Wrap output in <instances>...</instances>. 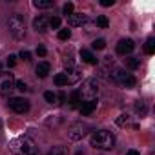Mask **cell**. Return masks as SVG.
<instances>
[{
    "mask_svg": "<svg viewBox=\"0 0 155 155\" xmlns=\"http://www.w3.org/2000/svg\"><path fill=\"white\" fill-rule=\"evenodd\" d=\"M91 48H93V49H104V48H106V40H104V38H97V40H93Z\"/></svg>",
    "mask_w": 155,
    "mask_h": 155,
    "instance_id": "d4e9b609",
    "label": "cell"
},
{
    "mask_svg": "<svg viewBox=\"0 0 155 155\" xmlns=\"http://www.w3.org/2000/svg\"><path fill=\"white\" fill-rule=\"evenodd\" d=\"M144 53L146 55H153L155 53V38H148L144 44Z\"/></svg>",
    "mask_w": 155,
    "mask_h": 155,
    "instance_id": "ac0fdd59",
    "label": "cell"
},
{
    "mask_svg": "<svg viewBox=\"0 0 155 155\" xmlns=\"http://www.w3.org/2000/svg\"><path fill=\"white\" fill-rule=\"evenodd\" d=\"M0 126H2V122H0Z\"/></svg>",
    "mask_w": 155,
    "mask_h": 155,
    "instance_id": "74e56055",
    "label": "cell"
},
{
    "mask_svg": "<svg viewBox=\"0 0 155 155\" xmlns=\"http://www.w3.org/2000/svg\"><path fill=\"white\" fill-rule=\"evenodd\" d=\"M46 53H48V49L44 46H37V55L38 57H46Z\"/></svg>",
    "mask_w": 155,
    "mask_h": 155,
    "instance_id": "1f68e13d",
    "label": "cell"
},
{
    "mask_svg": "<svg viewBox=\"0 0 155 155\" xmlns=\"http://www.w3.org/2000/svg\"><path fill=\"white\" fill-rule=\"evenodd\" d=\"M35 71H37V75L40 77V79H46V77L49 75V71H51V64L49 62H38Z\"/></svg>",
    "mask_w": 155,
    "mask_h": 155,
    "instance_id": "4fadbf2b",
    "label": "cell"
},
{
    "mask_svg": "<svg viewBox=\"0 0 155 155\" xmlns=\"http://www.w3.org/2000/svg\"><path fill=\"white\" fill-rule=\"evenodd\" d=\"M9 108L15 111V113H28L29 111V101L28 99H22V97H13L9 99Z\"/></svg>",
    "mask_w": 155,
    "mask_h": 155,
    "instance_id": "8992f818",
    "label": "cell"
},
{
    "mask_svg": "<svg viewBox=\"0 0 155 155\" xmlns=\"http://www.w3.org/2000/svg\"><path fill=\"white\" fill-rule=\"evenodd\" d=\"M33 6L35 8H40V9H46V8H51L53 6V0H35Z\"/></svg>",
    "mask_w": 155,
    "mask_h": 155,
    "instance_id": "d6986e66",
    "label": "cell"
},
{
    "mask_svg": "<svg viewBox=\"0 0 155 155\" xmlns=\"http://www.w3.org/2000/svg\"><path fill=\"white\" fill-rule=\"evenodd\" d=\"M48 155H68V148L66 146H53V150Z\"/></svg>",
    "mask_w": 155,
    "mask_h": 155,
    "instance_id": "44dd1931",
    "label": "cell"
},
{
    "mask_svg": "<svg viewBox=\"0 0 155 155\" xmlns=\"http://www.w3.org/2000/svg\"><path fill=\"white\" fill-rule=\"evenodd\" d=\"M8 29H9V33H11L17 40L24 38V37H26V22H24L22 15H18V13L11 15L9 20H8Z\"/></svg>",
    "mask_w": 155,
    "mask_h": 155,
    "instance_id": "3957f363",
    "label": "cell"
},
{
    "mask_svg": "<svg viewBox=\"0 0 155 155\" xmlns=\"http://www.w3.org/2000/svg\"><path fill=\"white\" fill-rule=\"evenodd\" d=\"M126 155H140V153H139L137 150H128V151H126Z\"/></svg>",
    "mask_w": 155,
    "mask_h": 155,
    "instance_id": "e575fe53",
    "label": "cell"
},
{
    "mask_svg": "<svg viewBox=\"0 0 155 155\" xmlns=\"http://www.w3.org/2000/svg\"><path fill=\"white\" fill-rule=\"evenodd\" d=\"M69 37H71V29L66 28V29H60V31H58V38H60V40H68Z\"/></svg>",
    "mask_w": 155,
    "mask_h": 155,
    "instance_id": "484cf974",
    "label": "cell"
},
{
    "mask_svg": "<svg viewBox=\"0 0 155 155\" xmlns=\"http://www.w3.org/2000/svg\"><path fill=\"white\" fill-rule=\"evenodd\" d=\"M133 49H135V42H133L131 38H122V40L117 44V53H119V55H124V57H126V55H130Z\"/></svg>",
    "mask_w": 155,
    "mask_h": 155,
    "instance_id": "ba28073f",
    "label": "cell"
},
{
    "mask_svg": "<svg viewBox=\"0 0 155 155\" xmlns=\"http://www.w3.org/2000/svg\"><path fill=\"white\" fill-rule=\"evenodd\" d=\"M97 26L99 28H108L110 26V20H108V17H104V15H101V17H97Z\"/></svg>",
    "mask_w": 155,
    "mask_h": 155,
    "instance_id": "603a6c76",
    "label": "cell"
},
{
    "mask_svg": "<svg viewBox=\"0 0 155 155\" xmlns=\"http://www.w3.org/2000/svg\"><path fill=\"white\" fill-rule=\"evenodd\" d=\"M15 90V77L9 71H0V95H9Z\"/></svg>",
    "mask_w": 155,
    "mask_h": 155,
    "instance_id": "5b68a950",
    "label": "cell"
},
{
    "mask_svg": "<svg viewBox=\"0 0 155 155\" xmlns=\"http://www.w3.org/2000/svg\"><path fill=\"white\" fill-rule=\"evenodd\" d=\"M15 64H17V57H15V55H9V57H8V66L13 68Z\"/></svg>",
    "mask_w": 155,
    "mask_h": 155,
    "instance_id": "d6a6232c",
    "label": "cell"
},
{
    "mask_svg": "<svg viewBox=\"0 0 155 155\" xmlns=\"http://www.w3.org/2000/svg\"><path fill=\"white\" fill-rule=\"evenodd\" d=\"M9 150L13 151V155H38L37 144L33 142V139H29L26 135L13 139L9 142Z\"/></svg>",
    "mask_w": 155,
    "mask_h": 155,
    "instance_id": "6da1fadb",
    "label": "cell"
},
{
    "mask_svg": "<svg viewBox=\"0 0 155 155\" xmlns=\"http://www.w3.org/2000/svg\"><path fill=\"white\" fill-rule=\"evenodd\" d=\"M95 108H97V101L82 102V104H81V113H82V115H90V113H93V111H95Z\"/></svg>",
    "mask_w": 155,
    "mask_h": 155,
    "instance_id": "5bb4252c",
    "label": "cell"
},
{
    "mask_svg": "<svg viewBox=\"0 0 155 155\" xmlns=\"http://www.w3.org/2000/svg\"><path fill=\"white\" fill-rule=\"evenodd\" d=\"M44 99H46L48 102L53 104V102H57V93H53V91H46V93H44Z\"/></svg>",
    "mask_w": 155,
    "mask_h": 155,
    "instance_id": "83f0119b",
    "label": "cell"
},
{
    "mask_svg": "<svg viewBox=\"0 0 155 155\" xmlns=\"http://www.w3.org/2000/svg\"><path fill=\"white\" fill-rule=\"evenodd\" d=\"M79 102H82L79 91H73V93L69 95V104H71V106H79Z\"/></svg>",
    "mask_w": 155,
    "mask_h": 155,
    "instance_id": "7402d4cb",
    "label": "cell"
},
{
    "mask_svg": "<svg viewBox=\"0 0 155 155\" xmlns=\"http://www.w3.org/2000/svg\"><path fill=\"white\" fill-rule=\"evenodd\" d=\"M77 91H79V95H81V101H84V102L97 101V97H99V84H97L95 79H88V81L82 82V88L77 90Z\"/></svg>",
    "mask_w": 155,
    "mask_h": 155,
    "instance_id": "277c9868",
    "label": "cell"
},
{
    "mask_svg": "<svg viewBox=\"0 0 155 155\" xmlns=\"http://www.w3.org/2000/svg\"><path fill=\"white\" fill-rule=\"evenodd\" d=\"M90 144L97 150H111L115 146V135L108 130H99L90 135Z\"/></svg>",
    "mask_w": 155,
    "mask_h": 155,
    "instance_id": "7a4b0ae2",
    "label": "cell"
},
{
    "mask_svg": "<svg viewBox=\"0 0 155 155\" xmlns=\"http://www.w3.org/2000/svg\"><path fill=\"white\" fill-rule=\"evenodd\" d=\"M20 58H22L24 62H29V60H31V53H29V51H24V49H22V51H20Z\"/></svg>",
    "mask_w": 155,
    "mask_h": 155,
    "instance_id": "4dcf8cb0",
    "label": "cell"
},
{
    "mask_svg": "<svg viewBox=\"0 0 155 155\" xmlns=\"http://www.w3.org/2000/svg\"><path fill=\"white\" fill-rule=\"evenodd\" d=\"M33 28H35V31L44 33V31L49 28V18H48L46 15H38V17L33 20Z\"/></svg>",
    "mask_w": 155,
    "mask_h": 155,
    "instance_id": "9c48e42d",
    "label": "cell"
},
{
    "mask_svg": "<svg viewBox=\"0 0 155 155\" xmlns=\"http://www.w3.org/2000/svg\"><path fill=\"white\" fill-rule=\"evenodd\" d=\"M0 68H2V64H0Z\"/></svg>",
    "mask_w": 155,
    "mask_h": 155,
    "instance_id": "8d00e7d4",
    "label": "cell"
},
{
    "mask_svg": "<svg viewBox=\"0 0 155 155\" xmlns=\"http://www.w3.org/2000/svg\"><path fill=\"white\" fill-rule=\"evenodd\" d=\"M15 88L20 90V91H26V90H28V84H26L24 81H15Z\"/></svg>",
    "mask_w": 155,
    "mask_h": 155,
    "instance_id": "f546056e",
    "label": "cell"
},
{
    "mask_svg": "<svg viewBox=\"0 0 155 155\" xmlns=\"http://www.w3.org/2000/svg\"><path fill=\"white\" fill-rule=\"evenodd\" d=\"M120 84H122L124 88H133V86L137 84V79H135V77H133L131 73H128V75L124 77V81H122Z\"/></svg>",
    "mask_w": 155,
    "mask_h": 155,
    "instance_id": "2e32d148",
    "label": "cell"
},
{
    "mask_svg": "<svg viewBox=\"0 0 155 155\" xmlns=\"http://www.w3.org/2000/svg\"><path fill=\"white\" fill-rule=\"evenodd\" d=\"M133 108H135V113H137L139 117H144V115L148 113V106H146V102H142V101H137Z\"/></svg>",
    "mask_w": 155,
    "mask_h": 155,
    "instance_id": "9a60e30c",
    "label": "cell"
},
{
    "mask_svg": "<svg viewBox=\"0 0 155 155\" xmlns=\"http://www.w3.org/2000/svg\"><path fill=\"white\" fill-rule=\"evenodd\" d=\"M81 58H82L86 64H91V66H97V64H99V58H97L90 49H81Z\"/></svg>",
    "mask_w": 155,
    "mask_h": 155,
    "instance_id": "7c38bea8",
    "label": "cell"
},
{
    "mask_svg": "<svg viewBox=\"0 0 155 155\" xmlns=\"http://www.w3.org/2000/svg\"><path fill=\"white\" fill-rule=\"evenodd\" d=\"M49 28H51V29H58V28H60V18H58V17L49 18Z\"/></svg>",
    "mask_w": 155,
    "mask_h": 155,
    "instance_id": "4316f807",
    "label": "cell"
},
{
    "mask_svg": "<svg viewBox=\"0 0 155 155\" xmlns=\"http://www.w3.org/2000/svg\"><path fill=\"white\" fill-rule=\"evenodd\" d=\"M86 20H88V17H86V15H82V13H73L71 17H68V24H69V26H73V28L86 24Z\"/></svg>",
    "mask_w": 155,
    "mask_h": 155,
    "instance_id": "30bf717a",
    "label": "cell"
},
{
    "mask_svg": "<svg viewBox=\"0 0 155 155\" xmlns=\"http://www.w3.org/2000/svg\"><path fill=\"white\" fill-rule=\"evenodd\" d=\"M113 4H115V0H102V2H101V6H104V8H110Z\"/></svg>",
    "mask_w": 155,
    "mask_h": 155,
    "instance_id": "836d02e7",
    "label": "cell"
},
{
    "mask_svg": "<svg viewBox=\"0 0 155 155\" xmlns=\"http://www.w3.org/2000/svg\"><path fill=\"white\" fill-rule=\"evenodd\" d=\"M73 9H75L73 2H68V4H64V8H62V11H64L66 17H71V15H73Z\"/></svg>",
    "mask_w": 155,
    "mask_h": 155,
    "instance_id": "cb8c5ba5",
    "label": "cell"
},
{
    "mask_svg": "<svg viewBox=\"0 0 155 155\" xmlns=\"http://www.w3.org/2000/svg\"><path fill=\"white\" fill-rule=\"evenodd\" d=\"M77 155H84V151H77Z\"/></svg>",
    "mask_w": 155,
    "mask_h": 155,
    "instance_id": "d590c367",
    "label": "cell"
},
{
    "mask_svg": "<svg viewBox=\"0 0 155 155\" xmlns=\"http://www.w3.org/2000/svg\"><path fill=\"white\" fill-rule=\"evenodd\" d=\"M53 81H55L57 86H68V75L66 73H57Z\"/></svg>",
    "mask_w": 155,
    "mask_h": 155,
    "instance_id": "e0dca14e",
    "label": "cell"
},
{
    "mask_svg": "<svg viewBox=\"0 0 155 155\" xmlns=\"http://www.w3.org/2000/svg\"><path fill=\"white\" fill-rule=\"evenodd\" d=\"M86 133H88V126H86V124H82V122H77V124H73V126L69 128L68 137H69L71 140H81Z\"/></svg>",
    "mask_w": 155,
    "mask_h": 155,
    "instance_id": "52a82bcc",
    "label": "cell"
},
{
    "mask_svg": "<svg viewBox=\"0 0 155 155\" xmlns=\"http://www.w3.org/2000/svg\"><path fill=\"white\" fill-rule=\"evenodd\" d=\"M139 66H140V60H139V58H135V57L126 58V68H128V69H137Z\"/></svg>",
    "mask_w": 155,
    "mask_h": 155,
    "instance_id": "ffe728a7",
    "label": "cell"
},
{
    "mask_svg": "<svg viewBox=\"0 0 155 155\" xmlns=\"http://www.w3.org/2000/svg\"><path fill=\"white\" fill-rule=\"evenodd\" d=\"M68 84H75V82H79L81 79H82V73H81V69L79 68H71V69H68Z\"/></svg>",
    "mask_w": 155,
    "mask_h": 155,
    "instance_id": "8fae6325",
    "label": "cell"
},
{
    "mask_svg": "<svg viewBox=\"0 0 155 155\" xmlns=\"http://www.w3.org/2000/svg\"><path fill=\"white\" fill-rule=\"evenodd\" d=\"M128 122H130V117H128L126 113H122V115L117 119V124H119V126H128Z\"/></svg>",
    "mask_w": 155,
    "mask_h": 155,
    "instance_id": "f1b7e54d",
    "label": "cell"
}]
</instances>
